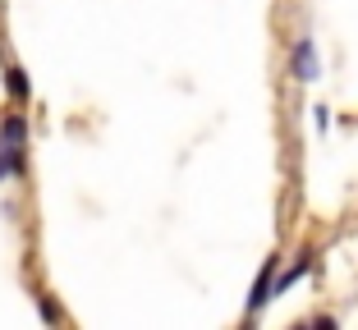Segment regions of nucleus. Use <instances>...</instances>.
Returning a JSON list of instances; mask_svg holds the SVG:
<instances>
[{
    "label": "nucleus",
    "mask_w": 358,
    "mask_h": 330,
    "mask_svg": "<svg viewBox=\"0 0 358 330\" xmlns=\"http://www.w3.org/2000/svg\"><path fill=\"white\" fill-rule=\"evenodd\" d=\"M23 138H28L23 115H10L0 124V183L10 179V174H23Z\"/></svg>",
    "instance_id": "f257e3e1"
},
{
    "label": "nucleus",
    "mask_w": 358,
    "mask_h": 330,
    "mask_svg": "<svg viewBox=\"0 0 358 330\" xmlns=\"http://www.w3.org/2000/svg\"><path fill=\"white\" fill-rule=\"evenodd\" d=\"M42 317H46V321H60V308H55L51 299H42Z\"/></svg>",
    "instance_id": "39448f33"
},
{
    "label": "nucleus",
    "mask_w": 358,
    "mask_h": 330,
    "mask_svg": "<svg viewBox=\"0 0 358 330\" xmlns=\"http://www.w3.org/2000/svg\"><path fill=\"white\" fill-rule=\"evenodd\" d=\"M271 271H275V262H266V267H262V276H257V285H253L248 312H262V308H266V299H271Z\"/></svg>",
    "instance_id": "7ed1b4c3"
},
{
    "label": "nucleus",
    "mask_w": 358,
    "mask_h": 330,
    "mask_svg": "<svg viewBox=\"0 0 358 330\" xmlns=\"http://www.w3.org/2000/svg\"><path fill=\"white\" fill-rule=\"evenodd\" d=\"M294 78H303V83H308V78H317V51H313L308 37L294 46Z\"/></svg>",
    "instance_id": "f03ea898"
},
{
    "label": "nucleus",
    "mask_w": 358,
    "mask_h": 330,
    "mask_svg": "<svg viewBox=\"0 0 358 330\" xmlns=\"http://www.w3.org/2000/svg\"><path fill=\"white\" fill-rule=\"evenodd\" d=\"M5 87H10L14 101H28V74H23L19 64H10V74H5Z\"/></svg>",
    "instance_id": "20e7f679"
}]
</instances>
